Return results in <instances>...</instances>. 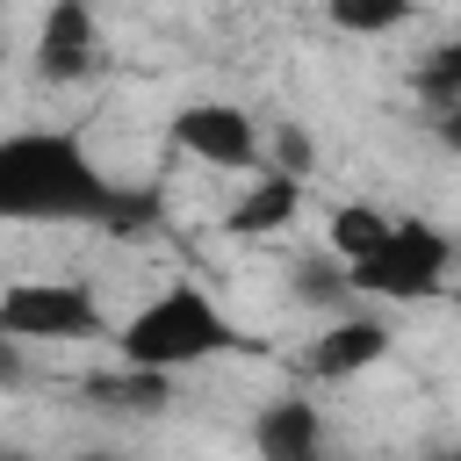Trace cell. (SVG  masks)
I'll return each instance as SVG.
<instances>
[{"mask_svg": "<svg viewBox=\"0 0 461 461\" xmlns=\"http://www.w3.org/2000/svg\"><path fill=\"white\" fill-rule=\"evenodd\" d=\"M389 346H396L389 317H382L375 303H353V310L317 317V339L303 346V367H310L317 382H353V375L382 367V360H389Z\"/></svg>", "mask_w": 461, "mask_h": 461, "instance_id": "8992f818", "label": "cell"}, {"mask_svg": "<svg viewBox=\"0 0 461 461\" xmlns=\"http://www.w3.org/2000/svg\"><path fill=\"white\" fill-rule=\"evenodd\" d=\"M29 353H36V346H22V339H7V331H0V396H22V389L36 382Z\"/></svg>", "mask_w": 461, "mask_h": 461, "instance_id": "9a60e30c", "label": "cell"}, {"mask_svg": "<svg viewBox=\"0 0 461 461\" xmlns=\"http://www.w3.org/2000/svg\"><path fill=\"white\" fill-rule=\"evenodd\" d=\"M252 447L267 461H317L324 454V411L310 396H274L252 418Z\"/></svg>", "mask_w": 461, "mask_h": 461, "instance_id": "9c48e42d", "label": "cell"}, {"mask_svg": "<svg viewBox=\"0 0 461 461\" xmlns=\"http://www.w3.org/2000/svg\"><path fill=\"white\" fill-rule=\"evenodd\" d=\"M425 130L439 137V151H454V158H461V101H432V115H425Z\"/></svg>", "mask_w": 461, "mask_h": 461, "instance_id": "e0dca14e", "label": "cell"}, {"mask_svg": "<svg viewBox=\"0 0 461 461\" xmlns=\"http://www.w3.org/2000/svg\"><path fill=\"white\" fill-rule=\"evenodd\" d=\"M108 353L130 360V367H158V375H194L223 353H259V331H245L209 288L194 281H173L158 295H144L122 324H108Z\"/></svg>", "mask_w": 461, "mask_h": 461, "instance_id": "7a4b0ae2", "label": "cell"}, {"mask_svg": "<svg viewBox=\"0 0 461 461\" xmlns=\"http://www.w3.org/2000/svg\"><path fill=\"white\" fill-rule=\"evenodd\" d=\"M79 396H86L94 411H108V418H158V411L173 403V375H158V367H130V360H115L108 375H94V382H79Z\"/></svg>", "mask_w": 461, "mask_h": 461, "instance_id": "30bf717a", "label": "cell"}, {"mask_svg": "<svg viewBox=\"0 0 461 461\" xmlns=\"http://www.w3.org/2000/svg\"><path fill=\"white\" fill-rule=\"evenodd\" d=\"M166 144L180 158L209 166V173H252V166H267V137H259L252 108H238V101H180L166 115Z\"/></svg>", "mask_w": 461, "mask_h": 461, "instance_id": "5b68a950", "label": "cell"}, {"mask_svg": "<svg viewBox=\"0 0 461 461\" xmlns=\"http://www.w3.org/2000/svg\"><path fill=\"white\" fill-rule=\"evenodd\" d=\"M418 14V0H324V22L339 36H396Z\"/></svg>", "mask_w": 461, "mask_h": 461, "instance_id": "4fadbf2b", "label": "cell"}, {"mask_svg": "<svg viewBox=\"0 0 461 461\" xmlns=\"http://www.w3.org/2000/svg\"><path fill=\"white\" fill-rule=\"evenodd\" d=\"M303 216V173H288V166H252L245 173V194L216 216V230L223 238H274V230H288Z\"/></svg>", "mask_w": 461, "mask_h": 461, "instance_id": "ba28073f", "label": "cell"}, {"mask_svg": "<svg viewBox=\"0 0 461 461\" xmlns=\"http://www.w3.org/2000/svg\"><path fill=\"white\" fill-rule=\"evenodd\" d=\"M382 223H389V209H375V202H339V209H324V238L317 245H331L346 267L382 238Z\"/></svg>", "mask_w": 461, "mask_h": 461, "instance_id": "7c38bea8", "label": "cell"}, {"mask_svg": "<svg viewBox=\"0 0 461 461\" xmlns=\"http://www.w3.org/2000/svg\"><path fill=\"white\" fill-rule=\"evenodd\" d=\"M0 331L22 346H86L108 339V310L86 281H7L0 288Z\"/></svg>", "mask_w": 461, "mask_h": 461, "instance_id": "277c9868", "label": "cell"}, {"mask_svg": "<svg viewBox=\"0 0 461 461\" xmlns=\"http://www.w3.org/2000/svg\"><path fill=\"white\" fill-rule=\"evenodd\" d=\"M353 274V295L375 303V310H411V303H432L454 274V238L432 223V216H389L382 238L346 267Z\"/></svg>", "mask_w": 461, "mask_h": 461, "instance_id": "3957f363", "label": "cell"}, {"mask_svg": "<svg viewBox=\"0 0 461 461\" xmlns=\"http://www.w3.org/2000/svg\"><path fill=\"white\" fill-rule=\"evenodd\" d=\"M29 72L43 86H79L101 72V22L86 0H43L36 43H29Z\"/></svg>", "mask_w": 461, "mask_h": 461, "instance_id": "52a82bcc", "label": "cell"}, {"mask_svg": "<svg viewBox=\"0 0 461 461\" xmlns=\"http://www.w3.org/2000/svg\"><path fill=\"white\" fill-rule=\"evenodd\" d=\"M267 166H288V173H303V180H310V130H303V122H288V130L274 137V158H267Z\"/></svg>", "mask_w": 461, "mask_h": 461, "instance_id": "2e32d148", "label": "cell"}, {"mask_svg": "<svg viewBox=\"0 0 461 461\" xmlns=\"http://www.w3.org/2000/svg\"><path fill=\"white\" fill-rule=\"evenodd\" d=\"M0 223H50V230H158V194L115 180L72 122H22L0 130Z\"/></svg>", "mask_w": 461, "mask_h": 461, "instance_id": "6da1fadb", "label": "cell"}, {"mask_svg": "<svg viewBox=\"0 0 461 461\" xmlns=\"http://www.w3.org/2000/svg\"><path fill=\"white\" fill-rule=\"evenodd\" d=\"M418 86H425V101H461V29H454V36H439V43L425 50Z\"/></svg>", "mask_w": 461, "mask_h": 461, "instance_id": "5bb4252c", "label": "cell"}, {"mask_svg": "<svg viewBox=\"0 0 461 461\" xmlns=\"http://www.w3.org/2000/svg\"><path fill=\"white\" fill-rule=\"evenodd\" d=\"M288 303H295V310H310V317H331V310H353L360 295H353L346 259H339L331 245H310V252H295V259H288Z\"/></svg>", "mask_w": 461, "mask_h": 461, "instance_id": "8fae6325", "label": "cell"}, {"mask_svg": "<svg viewBox=\"0 0 461 461\" xmlns=\"http://www.w3.org/2000/svg\"><path fill=\"white\" fill-rule=\"evenodd\" d=\"M7 58H14V36H7V22H0V72H7Z\"/></svg>", "mask_w": 461, "mask_h": 461, "instance_id": "ac0fdd59", "label": "cell"}]
</instances>
